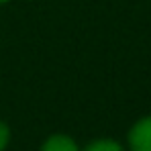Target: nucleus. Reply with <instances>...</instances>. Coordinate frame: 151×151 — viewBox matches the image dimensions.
I'll list each match as a JSON object with an SVG mask.
<instances>
[{"mask_svg": "<svg viewBox=\"0 0 151 151\" xmlns=\"http://www.w3.org/2000/svg\"><path fill=\"white\" fill-rule=\"evenodd\" d=\"M131 151H151V116L141 119L129 135Z\"/></svg>", "mask_w": 151, "mask_h": 151, "instance_id": "f257e3e1", "label": "nucleus"}, {"mask_svg": "<svg viewBox=\"0 0 151 151\" xmlns=\"http://www.w3.org/2000/svg\"><path fill=\"white\" fill-rule=\"evenodd\" d=\"M41 151H78V145L65 135H55L45 141Z\"/></svg>", "mask_w": 151, "mask_h": 151, "instance_id": "f03ea898", "label": "nucleus"}, {"mask_svg": "<svg viewBox=\"0 0 151 151\" xmlns=\"http://www.w3.org/2000/svg\"><path fill=\"white\" fill-rule=\"evenodd\" d=\"M86 151H125L116 141H110V139H100V141H94L90 143Z\"/></svg>", "mask_w": 151, "mask_h": 151, "instance_id": "7ed1b4c3", "label": "nucleus"}, {"mask_svg": "<svg viewBox=\"0 0 151 151\" xmlns=\"http://www.w3.org/2000/svg\"><path fill=\"white\" fill-rule=\"evenodd\" d=\"M6 143H8V129H6V125L0 123V151L6 147Z\"/></svg>", "mask_w": 151, "mask_h": 151, "instance_id": "20e7f679", "label": "nucleus"}, {"mask_svg": "<svg viewBox=\"0 0 151 151\" xmlns=\"http://www.w3.org/2000/svg\"><path fill=\"white\" fill-rule=\"evenodd\" d=\"M2 2H8V0H0V4H2Z\"/></svg>", "mask_w": 151, "mask_h": 151, "instance_id": "39448f33", "label": "nucleus"}]
</instances>
